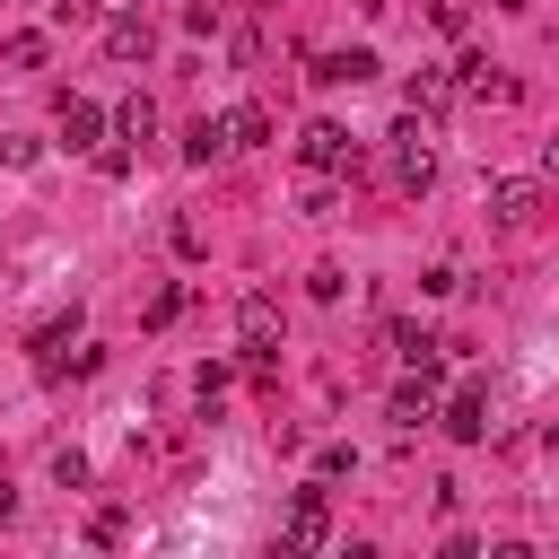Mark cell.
<instances>
[{
    "instance_id": "6da1fadb",
    "label": "cell",
    "mask_w": 559,
    "mask_h": 559,
    "mask_svg": "<svg viewBox=\"0 0 559 559\" xmlns=\"http://www.w3.org/2000/svg\"><path fill=\"white\" fill-rule=\"evenodd\" d=\"M384 175H393V192H428V183H437V148H428V131H419V114L393 122V140H384Z\"/></svg>"
},
{
    "instance_id": "7a4b0ae2",
    "label": "cell",
    "mask_w": 559,
    "mask_h": 559,
    "mask_svg": "<svg viewBox=\"0 0 559 559\" xmlns=\"http://www.w3.org/2000/svg\"><path fill=\"white\" fill-rule=\"evenodd\" d=\"M297 157L323 166V175H358V140H349L341 122H306V131H297Z\"/></svg>"
},
{
    "instance_id": "3957f363",
    "label": "cell",
    "mask_w": 559,
    "mask_h": 559,
    "mask_svg": "<svg viewBox=\"0 0 559 559\" xmlns=\"http://www.w3.org/2000/svg\"><path fill=\"white\" fill-rule=\"evenodd\" d=\"M323 533H332V515H323V480L288 489V550H323Z\"/></svg>"
},
{
    "instance_id": "277c9868",
    "label": "cell",
    "mask_w": 559,
    "mask_h": 559,
    "mask_svg": "<svg viewBox=\"0 0 559 559\" xmlns=\"http://www.w3.org/2000/svg\"><path fill=\"white\" fill-rule=\"evenodd\" d=\"M105 52H114V61H148V52H157L148 9H114V17H105Z\"/></svg>"
},
{
    "instance_id": "5b68a950",
    "label": "cell",
    "mask_w": 559,
    "mask_h": 559,
    "mask_svg": "<svg viewBox=\"0 0 559 559\" xmlns=\"http://www.w3.org/2000/svg\"><path fill=\"white\" fill-rule=\"evenodd\" d=\"M376 70H384V61H376L367 44H349V52H314L306 79H314V87H358V79H376Z\"/></svg>"
},
{
    "instance_id": "8992f818",
    "label": "cell",
    "mask_w": 559,
    "mask_h": 559,
    "mask_svg": "<svg viewBox=\"0 0 559 559\" xmlns=\"http://www.w3.org/2000/svg\"><path fill=\"white\" fill-rule=\"evenodd\" d=\"M437 428H445L454 445H480V437H489V393H480V384H463V393L445 402V419H437Z\"/></svg>"
},
{
    "instance_id": "52a82bcc",
    "label": "cell",
    "mask_w": 559,
    "mask_h": 559,
    "mask_svg": "<svg viewBox=\"0 0 559 559\" xmlns=\"http://www.w3.org/2000/svg\"><path fill=\"white\" fill-rule=\"evenodd\" d=\"M61 148H70V157H87V148H105V105H87V96H70V105H61Z\"/></svg>"
},
{
    "instance_id": "ba28073f",
    "label": "cell",
    "mask_w": 559,
    "mask_h": 559,
    "mask_svg": "<svg viewBox=\"0 0 559 559\" xmlns=\"http://www.w3.org/2000/svg\"><path fill=\"white\" fill-rule=\"evenodd\" d=\"M533 210H542V183H533V175H507V183H489V218H498V227H524Z\"/></svg>"
},
{
    "instance_id": "9c48e42d",
    "label": "cell",
    "mask_w": 559,
    "mask_h": 559,
    "mask_svg": "<svg viewBox=\"0 0 559 559\" xmlns=\"http://www.w3.org/2000/svg\"><path fill=\"white\" fill-rule=\"evenodd\" d=\"M454 70H463V96H480V105H507V96H515V79H507L489 52H463Z\"/></svg>"
},
{
    "instance_id": "30bf717a",
    "label": "cell",
    "mask_w": 559,
    "mask_h": 559,
    "mask_svg": "<svg viewBox=\"0 0 559 559\" xmlns=\"http://www.w3.org/2000/svg\"><path fill=\"white\" fill-rule=\"evenodd\" d=\"M227 148H236V131H227V114H201V122L183 131V157H192V166H210V157H227Z\"/></svg>"
},
{
    "instance_id": "8fae6325",
    "label": "cell",
    "mask_w": 559,
    "mask_h": 559,
    "mask_svg": "<svg viewBox=\"0 0 559 559\" xmlns=\"http://www.w3.org/2000/svg\"><path fill=\"white\" fill-rule=\"evenodd\" d=\"M70 341H79V306H70V314H52V323H44V332H35V341H26V349H35V367H44V376H52V367H61V358H70Z\"/></svg>"
},
{
    "instance_id": "7c38bea8",
    "label": "cell",
    "mask_w": 559,
    "mask_h": 559,
    "mask_svg": "<svg viewBox=\"0 0 559 559\" xmlns=\"http://www.w3.org/2000/svg\"><path fill=\"white\" fill-rule=\"evenodd\" d=\"M236 332H245V349H271V341H280V306H271V297H245V306H236Z\"/></svg>"
},
{
    "instance_id": "4fadbf2b",
    "label": "cell",
    "mask_w": 559,
    "mask_h": 559,
    "mask_svg": "<svg viewBox=\"0 0 559 559\" xmlns=\"http://www.w3.org/2000/svg\"><path fill=\"white\" fill-rule=\"evenodd\" d=\"M114 131H122V140H148V131H157V105H148V96H122V105H114Z\"/></svg>"
},
{
    "instance_id": "5bb4252c",
    "label": "cell",
    "mask_w": 559,
    "mask_h": 559,
    "mask_svg": "<svg viewBox=\"0 0 559 559\" xmlns=\"http://www.w3.org/2000/svg\"><path fill=\"white\" fill-rule=\"evenodd\" d=\"M227 131H236V148H262V140H271V114H262V105H236Z\"/></svg>"
},
{
    "instance_id": "9a60e30c",
    "label": "cell",
    "mask_w": 559,
    "mask_h": 559,
    "mask_svg": "<svg viewBox=\"0 0 559 559\" xmlns=\"http://www.w3.org/2000/svg\"><path fill=\"white\" fill-rule=\"evenodd\" d=\"M402 96H411V114H437V105H445V79H437V70H411Z\"/></svg>"
},
{
    "instance_id": "2e32d148",
    "label": "cell",
    "mask_w": 559,
    "mask_h": 559,
    "mask_svg": "<svg viewBox=\"0 0 559 559\" xmlns=\"http://www.w3.org/2000/svg\"><path fill=\"white\" fill-rule=\"evenodd\" d=\"M419 419H428V384H419V376H411V384H402V393H393V428H419Z\"/></svg>"
},
{
    "instance_id": "e0dca14e",
    "label": "cell",
    "mask_w": 559,
    "mask_h": 559,
    "mask_svg": "<svg viewBox=\"0 0 559 559\" xmlns=\"http://www.w3.org/2000/svg\"><path fill=\"white\" fill-rule=\"evenodd\" d=\"M0 61H9V70H35V61H44V35H9Z\"/></svg>"
},
{
    "instance_id": "ac0fdd59",
    "label": "cell",
    "mask_w": 559,
    "mask_h": 559,
    "mask_svg": "<svg viewBox=\"0 0 559 559\" xmlns=\"http://www.w3.org/2000/svg\"><path fill=\"white\" fill-rule=\"evenodd\" d=\"M297 201H306V210H314V218H323V210H332V201H341V192H332V175H323V166H314V175H306V183H297Z\"/></svg>"
},
{
    "instance_id": "d6986e66",
    "label": "cell",
    "mask_w": 559,
    "mask_h": 559,
    "mask_svg": "<svg viewBox=\"0 0 559 559\" xmlns=\"http://www.w3.org/2000/svg\"><path fill=\"white\" fill-rule=\"evenodd\" d=\"M175 314H183V288H175V280H166V288H157V297H148V323H157V332H166V323H175Z\"/></svg>"
},
{
    "instance_id": "ffe728a7",
    "label": "cell",
    "mask_w": 559,
    "mask_h": 559,
    "mask_svg": "<svg viewBox=\"0 0 559 559\" xmlns=\"http://www.w3.org/2000/svg\"><path fill=\"white\" fill-rule=\"evenodd\" d=\"M393 349H402V358H428V349H437V332H419V323H393Z\"/></svg>"
},
{
    "instance_id": "44dd1931",
    "label": "cell",
    "mask_w": 559,
    "mask_h": 559,
    "mask_svg": "<svg viewBox=\"0 0 559 559\" xmlns=\"http://www.w3.org/2000/svg\"><path fill=\"white\" fill-rule=\"evenodd\" d=\"M341 472H358V454H349V445H323V454H314V480H341Z\"/></svg>"
},
{
    "instance_id": "7402d4cb",
    "label": "cell",
    "mask_w": 559,
    "mask_h": 559,
    "mask_svg": "<svg viewBox=\"0 0 559 559\" xmlns=\"http://www.w3.org/2000/svg\"><path fill=\"white\" fill-rule=\"evenodd\" d=\"M87 542H96V550H114V542H122V507H96V524H87Z\"/></svg>"
},
{
    "instance_id": "603a6c76",
    "label": "cell",
    "mask_w": 559,
    "mask_h": 559,
    "mask_svg": "<svg viewBox=\"0 0 559 559\" xmlns=\"http://www.w3.org/2000/svg\"><path fill=\"white\" fill-rule=\"evenodd\" d=\"M183 26H192V35H218L227 17H218V0H192V9H183Z\"/></svg>"
},
{
    "instance_id": "cb8c5ba5",
    "label": "cell",
    "mask_w": 559,
    "mask_h": 559,
    "mask_svg": "<svg viewBox=\"0 0 559 559\" xmlns=\"http://www.w3.org/2000/svg\"><path fill=\"white\" fill-rule=\"evenodd\" d=\"M87 17H105L96 0H52V26H87Z\"/></svg>"
},
{
    "instance_id": "d4e9b609",
    "label": "cell",
    "mask_w": 559,
    "mask_h": 559,
    "mask_svg": "<svg viewBox=\"0 0 559 559\" xmlns=\"http://www.w3.org/2000/svg\"><path fill=\"white\" fill-rule=\"evenodd\" d=\"M9 515H17V489H0V524H9Z\"/></svg>"
},
{
    "instance_id": "484cf974",
    "label": "cell",
    "mask_w": 559,
    "mask_h": 559,
    "mask_svg": "<svg viewBox=\"0 0 559 559\" xmlns=\"http://www.w3.org/2000/svg\"><path fill=\"white\" fill-rule=\"evenodd\" d=\"M542 166H550V175H559V140H550V148H542Z\"/></svg>"
},
{
    "instance_id": "4316f807",
    "label": "cell",
    "mask_w": 559,
    "mask_h": 559,
    "mask_svg": "<svg viewBox=\"0 0 559 559\" xmlns=\"http://www.w3.org/2000/svg\"><path fill=\"white\" fill-rule=\"evenodd\" d=\"M96 9H105V17H114V9H131V0H96Z\"/></svg>"
},
{
    "instance_id": "83f0119b",
    "label": "cell",
    "mask_w": 559,
    "mask_h": 559,
    "mask_svg": "<svg viewBox=\"0 0 559 559\" xmlns=\"http://www.w3.org/2000/svg\"><path fill=\"white\" fill-rule=\"evenodd\" d=\"M262 9H280V0H262Z\"/></svg>"
}]
</instances>
